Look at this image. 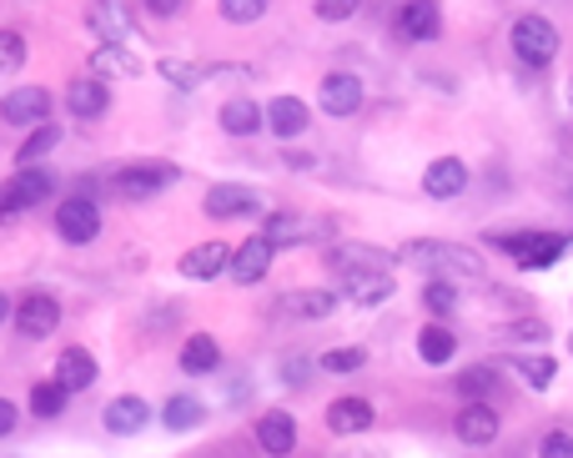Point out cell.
<instances>
[{
  "mask_svg": "<svg viewBox=\"0 0 573 458\" xmlns=\"http://www.w3.org/2000/svg\"><path fill=\"white\" fill-rule=\"evenodd\" d=\"M402 262H412V267H428V273H438L443 283H488L483 252L463 247V242H438V237L408 242V247H402Z\"/></svg>",
  "mask_w": 573,
  "mask_h": 458,
  "instance_id": "obj_1",
  "label": "cell"
},
{
  "mask_svg": "<svg viewBox=\"0 0 573 458\" xmlns=\"http://www.w3.org/2000/svg\"><path fill=\"white\" fill-rule=\"evenodd\" d=\"M493 247L523 273H543L573 247V237L569 232H509V237H493Z\"/></svg>",
  "mask_w": 573,
  "mask_h": 458,
  "instance_id": "obj_2",
  "label": "cell"
},
{
  "mask_svg": "<svg viewBox=\"0 0 573 458\" xmlns=\"http://www.w3.org/2000/svg\"><path fill=\"white\" fill-rule=\"evenodd\" d=\"M509 45H513V55H519L529 71H543V65H553V55H559V26H553L549 16L529 11V16L513 21Z\"/></svg>",
  "mask_w": 573,
  "mask_h": 458,
  "instance_id": "obj_3",
  "label": "cell"
},
{
  "mask_svg": "<svg viewBox=\"0 0 573 458\" xmlns=\"http://www.w3.org/2000/svg\"><path fill=\"white\" fill-rule=\"evenodd\" d=\"M176 182H182V166H172V162H131L111 176V192L126 196V202H152L156 192H166V186H176Z\"/></svg>",
  "mask_w": 573,
  "mask_h": 458,
  "instance_id": "obj_4",
  "label": "cell"
},
{
  "mask_svg": "<svg viewBox=\"0 0 573 458\" xmlns=\"http://www.w3.org/2000/svg\"><path fill=\"white\" fill-rule=\"evenodd\" d=\"M202 212H206L212 222L257 217V212H262V192H257V186H247V182H217V186H206Z\"/></svg>",
  "mask_w": 573,
  "mask_h": 458,
  "instance_id": "obj_5",
  "label": "cell"
},
{
  "mask_svg": "<svg viewBox=\"0 0 573 458\" xmlns=\"http://www.w3.org/2000/svg\"><path fill=\"white\" fill-rule=\"evenodd\" d=\"M55 232H61L65 247H86V242L101 237V207L91 196H65L55 207Z\"/></svg>",
  "mask_w": 573,
  "mask_h": 458,
  "instance_id": "obj_6",
  "label": "cell"
},
{
  "mask_svg": "<svg viewBox=\"0 0 573 458\" xmlns=\"http://www.w3.org/2000/svg\"><path fill=\"white\" fill-rule=\"evenodd\" d=\"M0 116H6V126H21V131L51 126V91L45 86H16L11 96H6V106H0Z\"/></svg>",
  "mask_w": 573,
  "mask_h": 458,
  "instance_id": "obj_7",
  "label": "cell"
},
{
  "mask_svg": "<svg viewBox=\"0 0 573 458\" xmlns=\"http://www.w3.org/2000/svg\"><path fill=\"white\" fill-rule=\"evenodd\" d=\"M51 196H55V176L45 172V166H25V172H16L11 182H6V217L41 207Z\"/></svg>",
  "mask_w": 573,
  "mask_h": 458,
  "instance_id": "obj_8",
  "label": "cell"
},
{
  "mask_svg": "<svg viewBox=\"0 0 573 458\" xmlns=\"http://www.w3.org/2000/svg\"><path fill=\"white\" fill-rule=\"evenodd\" d=\"M232 257H237V247H227V242H196L192 252H182L176 273H182L186 283H212V277L232 273Z\"/></svg>",
  "mask_w": 573,
  "mask_h": 458,
  "instance_id": "obj_9",
  "label": "cell"
},
{
  "mask_svg": "<svg viewBox=\"0 0 573 458\" xmlns=\"http://www.w3.org/2000/svg\"><path fill=\"white\" fill-rule=\"evenodd\" d=\"M55 327H61V303H55L51 293H25L21 307H16V333L41 343V338H51Z\"/></svg>",
  "mask_w": 573,
  "mask_h": 458,
  "instance_id": "obj_10",
  "label": "cell"
},
{
  "mask_svg": "<svg viewBox=\"0 0 573 458\" xmlns=\"http://www.w3.org/2000/svg\"><path fill=\"white\" fill-rule=\"evenodd\" d=\"M272 262H277V242H267V237L257 232V237H247V242L237 247V257H232V283H237V287L267 283Z\"/></svg>",
  "mask_w": 573,
  "mask_h": 458,
  "instance_id": "obj_11",
  "label": "cell"
},
{
  "mask_svg": "<svg viewBox=\"0 0 573 458\" xmlns=\"http://www.w3.org/2000/svg\"><path fill=\"white\" fill-rule=\"evenodd\" d=\"M252 434H257V448L267 458H293L297 454V418L287 414V408H267Z\"/></svg>",
  "mask_w": 573,
  "mask_h": 458,
  "instance_id": "obj_12",
  "label": "cell"
},
{
  "mask_svg": "<svg viewBox=\"0 0 573 458\" xmlns=\"http://www.w3.org/2000/svg\"><path fill=\"white\" fill-rule=\"evenodd\" d=\"M422 192H428V202H453V196H463L468 192V162L463 156H438V162H428Z\"/></svg>",
  "mask_w": 573,
  "mask_h": 458,
  "instance_id": "obj_13",
  "label": "cell"
},
{
  "mask_svg": "<svg viewBox=\"0 0 573 458\" xmlns=\"http://www.w3.org/2000/svg\"><path fill=\"white\" fill-rule=\"evenodd\" d=\"M438 6L433 0H408V6H398V16H392V31L402 35L408 45H428L438 41Z\"/></svg>",
  "mask_w": 573,
  "mask_h": 458,
  "instance_id": "obj_14",
  "label": "cell"
},
{
  "mask_svg": "<svg viewBox=\"0 0 573 458\" xmlns=\"http://www.w3.org/2000/svg\"><path fill=\"white\" fill-rule=\"evenodd\" d=\"M152 424V408H146V398L141 393H121V398H111L106 408H101V428L116 438H131L141 434V428Z\"/></svg>",
  "mask_w": 573,
  "mask_h": 458,
  "instance_id": "obj_15",
  "label": "cell"
},
{
  "mask_svg": "<svg viewBox=\"0 0 573 458\" xmlns=\"http://www.w3.org/2000/svg\"><path fill=\"white\" fill-rule=\"evenodd\" d=\"M317 101H323L327 116H352L362 106V81L352 71H327L323 86H317Z\"/></svg>",
  "mask_w": 573,
  "mask_h": 458,
  "instance_id": "obj_16",
  "label": "cell"
},
{
  "mask_svg": "<svg viewBox=\"0 0 573 458\" xmlns=\"http://www.w3.org/2000/svg\"><path fill=\"white\" fill-rule=\"evenodd\" d=\"M65 111L76 121H96V116H106L111 111V86L101 77H81V81H71L65 86Z\"/></svg>",
  "mask_w": 573,
  "mask_h": 458,
  "instance_id": "obj_17",
  "label": "cell"
},
{
  "mask_svg": "<svg viewBox=\"0 0 573 458\" xmlns=\"http://www.w3.org/2000/svg\"><path fill=\"white\" fill-rule=\"evenodd\" d=\"M282 317H297V323H323V317L337 313V293L327 287H303V293H282L277 297Z\"/></svg>",
  "mask_w": 573,
  "mask_h": 458,
  "instance_id": "obj_18",
  "label": "cell"
},
{
  "mask_svg": "<svg viewBox=\"0 0 573 458\" xmlns=\"http://www.w3.org/2000/svg\"><path fill=\"white\" fill-rule=\"evenodd\" d=\"M372 424H378V414H372V404H368V398H357V393H347V398H332V404H327V428H332L337 438L368 434Z\"/></svg>",
  "mask_w": 573,
  "mask_h": 458,
  "instance_id": "obj_19",
  "label": "cell"
},
{
  "mask_svg": "<svg viewBox=\"0 0 573 458\" xmlns=\"http://www.w3.org/2000/svg\"><path fill=\"white\" fill-rule=\"evenodd\" d=\"M307 126H313V111H307L303 96H272L267 101V131L272 136L293 142V136H303Z\"/></svg>",
  "mask_w": 573,
  "mask_h": 458,
  "instance_id": "obj_20",
  "label": "cell"
},
{
  "mask_svg": "<svg viewBox=\"0 0 573 458\" xmlns=\"http://www.w3.org/2000/svg\"><path fill=\"white\" fill-rule=\"evenodd\" d=\"M86 26L101 35L106 45H126L136 41V21H131L126 6H116V0H106V6H91L86 11Z\"/></svg>",
  "mask_w": 573,
  "mask_h": 458,
  "instance_id": "obj_21",
  "label": "cell"
},
{
  "mask_svg": "<svg viewBox=\"0 0 573 458\" xmlns=\"http://www.w3.org/2000/svg\"><path fill=\"white\" fill-rule=\"evenodd\" d=\"M453 434H458V444H468V448L498 444V414L488 404H463V414L453 418Z\"/></svg>",
  "mask_w": 573,
  "mask_h": 458,
  "instance_id": "obj_22",
  "label": "cell"
},
{
  "mask_svg": "<svg viewBox=\"0 0 573 458\" xmlns=\"http://www.w3.org/2000/svg\"><path fill=\"white\" fill-rule=\"evenodd\" d=\"M392 293H398L392 273H357V277H347L342 283V303L347 307H382Z\"/></svg>",
  "mask_w": 573,
  "mask_h": 458,
  "instance_id": "obj_23",
  "label": "cell"
},
{
  "mask_svg": "<svg viewBox=\"0 0 573 458\" xmlns=\"http://www.w3.org/2000/svg\"><path fill=\"white\" fill-rule=\"evenodd\" d=\"M327 273H342V277H357V273H388V257L382 252H368V247H352V242H342V247H327Z\"/></svg>",
  "mask_w": 573,
  "mask_h": 458,
  "instance_id": "obj_24",
  "label": "cell"
},
{
  "mask_svg": "<svg viewBox=\"0 0 573 458\" xmlns=\"http://www.w3.org/2000/svg\"><path fill=\"white\" fill-rule=\"evenodd\" d=\"M176 368L186 373V378H206V373L222 368V343L212 338V333H192V338L182 343V363Z\"/></svg>",
  "mask_w": 573,
  "mask_h": 458,
  "instance_id": "obj_25",
  "label": "cell"
},
{
  "mask_svg": "<svg viewBox=\"0 0 573 458\" xmlns=\"http://www.w3.org/2000/svg\"><path fill=\"white\" fill-rule=\"evenodd\" d=\"M96 358H91L86 348H65L61 358H55V383H61L65 393H86L91 383H96Z\"/></svg>",
  "mask_w": 573,
  "mask_h": 458,
  "instance_id": "obj_26",
  "label": "cell"
},
{
  "mask_svg": "<svg viewBox=\"0 0 573 458\" xmlns=\"http://www.w3.org/2000/svg\"><path fill=\"white\" fill-rule=\"evenodd\" d=\"M317 222H307L303 212H272L267 217V227H262V237L267 242H277V247H303L307 237H317Z\"/></svg>",
  "mask_w": 573,
  "mask_h": 458,
  "instance_id": "obj_27",
  "label": "cell"
},
{
  "mask_svg": "<svg viewBox=\"0 0 573 458\" xmlns=\"http://www.w3.org/2000/svg\"><path fill=\"white\" fill-rule=\"evenodd\" d=\"M262 126H267V106H257V101L237 96L222 106V131H227V136H257Z\"/></svg>",
  "mask_w": 573,
  "mask_h": 458,
  "instance_id": "obj_28",
  "label": "cell"
},
{
  "mask_svg": "<svg viewBox=\"0 0 573 458\" xmlns=\"http://www.w3.org/2000/svg\"><path fill=\"white\" fill-rule=\"evenodd\" d=\"M156 77H162L166 86H176V91H196V86L212 81V65L182 61V55H162V61H156Z\"/></svg>",
  "mask_w": 573,
  "mask_h": 458,
  "instance_id": "obj_29",
  "label": "cell"
},
{
  "mask_svg": "<svg viewBox=\"0 0 573 458\" xmlns=\"http://www.w3.org/2000/svg\"><path fill=\"white\" fill-rule=\"evenodd\" d=\"M418 358L428 363V368H448V363L458 358V338L448 333L443 323H428V327L418 333Z\"/></svg>",
  "mask_w": 573,
  "mask_h": 458,
  "instance_id": "obj_30",
  "label": "cell"
},
{
  "mask_svg": "<svg viewBox=\"0 0 573 458\" xmlns=\"http://www.w3.org/2000/svg\"><path fill=\"white\" fill-rule=\"evenodd\" d=\"M162 424L172 428V434H192V428L206 424V404L202 398H192V393H176V398H166Z\"/></svg>",
  "mask_w": 573,
  "mask_h": 458,
  "instance_id": "obj_31",
  "label": "cell"
},
{
  "mask_svg": "<svg viewBox=\"0 0 573 458\" xmlns=\"http://www.w3.org/2000/svg\"><path fill=\"white\" fill-rule=\"evenodd\" d=\"M513 373H519L523 383H529L533 393H549L553 378H559V363H553V353H523V358H509Z\"/></svg>",
  "mask_w": 573,
  "mask_h": 458,
  "instance_id": "obj_32",
  "label": "cell"
},
{
  "mask_svg": "<svg viewBox=\"0 0 573 458\" xmlns=\"http://www.w3.org/2000/svg\"><path fill=\"white\" fill-rule=\"evenodd\" d=\"M61 136H65V131L55 126V121H51V126H41V131H31V136H25V142H21V152H16V162H21V172H25V166H35V162H41V156H51L55 146H61Z\"/></svg>",
  "mask_w": 573,
  "mask_h": 458,
  "instance_id": "obj_33",
  "label": "cell"
},
{
  "mask_svg": "<svg viewBox=\"0 0 573 458\" xmlns=\"http://www.w3.org/2000/svg\"><path fill=\"white\" fill-rule=\"evenodd\" d=\"M65 404H71V393H65L55 378H45V383H35L31 388V414L35 418H61Z\"/></svg>",
  "mask_w": 573,
  "mask_h": 458,
  "instance_id": "obj_34",
  "label": "cell"
},
{
  "mask_svg": "<svg viewBox=\"0 0 573 458\" xmlns=\"http://www.w3.org/2000/svg\"><path fill=\"white\" fill-rule=\"evenodd\" d=\"M498 383H503L498 368H468L463 378H458V393H463L468 404H488V398L498 393Z\"/></svg>",
  "mask_w": 573,
  "mask_h": 458,
  "instance_id": "obj_35",
  "label": "cell"
},
{
  "mask_svg": "<svg viewBox=\"0 0 573 458\" xmlns=\"http://www.w3.org/2000/svg\"><path fill=\"white\" fill-rule=\"evenodd\" d=\"M422 307L438 317H453L458 313V283H443V277H433V283H422Z\"/></svg>",
  "mask_w": 573,
  "mask_h": 458,
  "instance_id": "obj_36",
  "label": "cell"
},
{
  "mask_svg": "<svg viewBox=\"0 0 573 458\" xmlns=\"http://www.w3.org/2000/svg\"><path fill=\"white\" fill-rule=\"evenodd\" d=\"M91 61H96L106 77H111V71H116V77H136V71H141V61L126 51V45H96V51H91Z\"/></svg>",
  "mask_w": 573,
  "mask_h": 458,
  "instance_id": "obj_37",
  "label": "cell"
},
{
  "mask_svg": "<svg viewBox=\"0 0 573 458\" xmlns=\"http://www.w3.org/2000/svg\"><path fill=\"white\" fill-rule=\"evenodd\" d=\"M217 16L227 26H252L267 16V0H217Z\"/></svg>",
  "mask_w": 573,
  "mask_h": 458,
  "instance_id": "obj_38",
  "label": "cell"
},
{
  "mask_svg": "<svg viewBox=\"0 0 573 458\" xmlns=\"http://www.w3.org/2000/svg\"><path fill=\"white\" fill-rule=\"evenodd\" d=\"M317 368L323 373H357V368H368V348H327L323 358H317Z\"/></svg>",
  "mask_w": 573,
  "mask_h": 458,
  "instance_id": "obj_39",
  "label": "cell"
},
{
  "mask_svg": "<svg viewBox=\"0 0 573 458\" xmlns=\"http://www.w3.org/2000/svg\"><path fill=\"white\" fill-rule=\"evenodd\" d=\"M0 61H6V77H16V71H21V61H25V35L16 31V26H6V31H0Z\"/></svg>",
  "mask_w": 573,
  "mask_h": 458,
  "instance_id": "obj_40",
  "label": "cell"
},
{
  "mask_svg": "<svg viewBox=\"0 0 573 458\" xmlns=\"http://www.w3.org/2000/svg\"><path fill=\"white\" fill-rule=\"evenodd\" d=\"M313 11H317V21L337 26V21H352V16H357V0H317Z\"/></svg>",
  "mask_w": 573,
  "mask_h": 458,
  "instance_id": "obj_41",
  "label": "cell"
},
{
  "mask_svg": "<svg viewBox=\"0 0 573 458\" xmlns=\"http://www.w3.org/2000/svg\"><path fill=\"white\" fill-rule=\"evenodd\" d=\"M539 458H573V434L553 428V434L539 438Z\"/></svg>",
  "mask_w": 573,
  "mask_h": 458,
  "instance_id": "obj_42",
  "label": "cell"
},
{
  "mask_svg": "<svg viewBox=\"0 0 573 458\" xmlns=\"http://www.w3.org/2000/svg\"><path fill=\"white\" fill-rule=\"evenodd\" d=\"M543 338H549V323H539V317L509 323V343H543Z\"/></svg>",
  "mask_w": 573,
  "mask_h": 458,
  "instance_id": "obj_43",
  "label": "cell"
},
{
  "mask_svg": "<svg viewBox=\"0 0 573 458\" xmlns=\"http://www.w3.org/2000/svg\"><path fill=\"white\" fill-rule=\"evenodd\" d=\"M16 428H21V408H16V398H0V434L11 438Z\"/></svg>",
  "mask_w": 573,
  "mask_h": 458,
  "instance_id": "obj_44",
  "label": "cell"
},
{
  "mask_svg": "<svg viewBox=\"0 0 573 458\" xmlns=\"http://www.w3.org/2000/svg\"><path fill=\"white\" fill-rule=\"evenodd\" d=\"M146 16H156V21H172V16H182V0H146Z\"/></svg>",
  "mask_w": 573,
  "mask_h": 458,
  "instance_id": "obj_45",
  "label": "cell"
},
{
  "mask_svg": "<svg viewBox=\"0 0 573 458\" xmlns=\"http://www.w3.org/2000/svg\"><path fill=\"white\" fill-rule=\"evenodd\" d=\"M282 166H287V172H313V156H307V152H282Z\"/></svg>",
  "mask_w": 573,
  "mask_h": 458,
  "instance_id": "obj_46",
  "label": "cell"
},
{
  "mask_svg": "<svg viewBox=\"0 0 573 458\" xmlns=\"http://www.w3.org/2000/svg\"><path fill=\"white\" fill-rule=\"evenodd\" d=\"M282 378H287V383H307V378H313V368H303V358H287Z\"/></svg>",
  "mask_w": 573,
  "mask_h": 458,
  "instance_id": "obj_47",
  "label": "cell"
},
{
  "mask_svg": "<svg viewBox=\"0 0 573 458\" xmlns=\"http://www.w3.org/2000/svg\"><path fill=\"white\" fill-rule=\"evenodd\" d=\"M569 106H573V81H569Z\"/></svg>",
  "mask_w": 573,
  "mask_h": 458,
  "instance_id": "obj_48",
  "label": "cell"
},
{
  "mask_svg": "<svg viewBox=\"0 0 573 458\" xmlns=\"http://www.w3.org/2000/svg\"><path fill=\"white\" fill-rule=\"evenodd\" d=\"M569 348H573V333H569Z\"/></svg>",
  "mask_w": 573,
  "mask_h": 458,
  "instance_id": "obj_49",
  "label": "cell"
}]
</instances>
